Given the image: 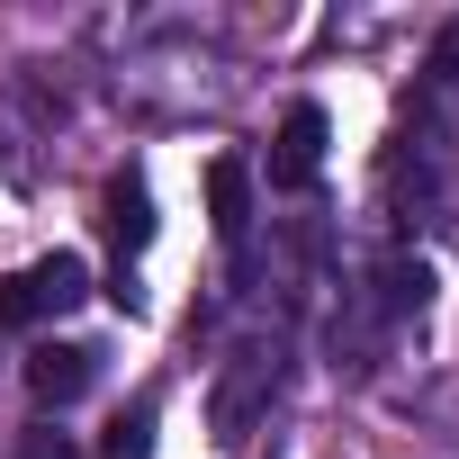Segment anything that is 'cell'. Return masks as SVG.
<instances>
[{"instance_id": "obj_1", "label": "cell", "mask_w": 459, "mask_h": 459, "mask_svg": "<svg viewBox=\"0 0 459 459\" xmlns=\"http://www.w3.org/2000/svg\"><path fill=\"white\" fill-rule=\"evenodd\" d=\"M387 207H396V225H441L450 216V91H432V82H414V108L396 117Z\"/></svg>"}, {"instance_id": "obj_2", "label": "cell", "mask_w": 459, "mask_h": 459, "mask_svg": "<svg viewBox=\"0 0 459 459\" xmlns=\"http://www.w3.org/2000/svg\"><path fill=\"white\" fill-rule=\"evenodd\" d=\"M280 387H289V333L262 325V333H244L235 351L216 360V387H207V432H216V450H244L253 423L280 405Z\"/></svg>"}, {"instance_id": "obj_3", "label": "cell", "mask_w": 459, "mask_h": 459, "mask_svg": "<svg viewBox=\"0 0 459 459\" xmlns=\"http://www.w3.org/2000/svg\"><path fill=\"white\" fill-rule=\"evenodd\" d=\"M82 298H91V262L82 253H46V262L0 280V325H46V316H73Z\"/></svg>"}, {"instance_id": "obj_4", "label": "cell", "mask_w": 459, "mask_h": 459, "mask_svg": "<svg viewBox=\"0 0 459 459\" xmlns=\"http://www.w3.org/2000/svg\"><path fill=\"white\" fill-rule=\"evenodd\" d=\"M378 333H396V325H414L423 307H432V262L423 253H405V244H387L378 262H369V280H360V298H351Z\"/></svg>"}, {"instance_id": "obj_5", "label": "cell", "mask_w": 459, "mask_h": 459, "mask_svg": "<svg viewBox=\"0 0 459 459\" xmlns=\"http://www.w3.org/2000/svg\"><path fill=\"white\" fill-rule=\"evenodd\" d=\"M325 144H333V117L316 100H289V117L271 135V189H316L325 180Z\"/></svg>"}, {"instance_id": "obj_6", "label": "cell", "mask_w": 459, "mask_h": 459, "mask_svg": "<svg viewBox=\"0 0 459 459\" xmlns=\"http://www.w3.org/2000/svg\"><path fill=\"white\" fill-rule=\"evenodd\" d=\"M100 360H108L100 342H37V351H28V396L64 423V405H82V396L100 387Z\"/></svg>"}, {"instance_id": "obj_7", "label": "cell", "mask_w": 459, "mask_h": 459, "mask_svg": "<svg viewBox=\"0 0 459 459\" xmlns=\"http://www.w3.org/2000/svg\"><path fill=\"white\" fill-rule=\"evenodd\" d=\"M100 225H108V244H117V271H135V253L153 244V189H144V171H117L100 189Z\"/></svg>"}, {"instance_id": "obj_8", "label": "cell", "mask_w": 459, "mask_h": 459, "mask_svg": "<svg viewBox=\"0 0 459 459\" xmlns=\"http://www.w3.org/2000/svg\"><path fill=\"white\" fill-rule=\"evenodd\" d=\"M207 216H216V235L244 253V235H253V162L244 153H216L207 162Z\"/></svg>"}, {"instance_id": "obj_9", "label": "cell", "mask_w": 459, "mask_h": 459, "mask_svg": "<svg viewBox=\"0 0 459 459\" xmlns=\"http://www.w3.org/2000/svg\"><path fill=\"white\" fill-rule=\"evenodd\" d=\"M153 423H162V405L153 396H135L117 423H108V441H100V459H153Z\"/></svg>"}, {"instance_id": "obj_10", "label": "cell", "mask_w": 459, "mask_h": 459, "mask_svg": "<svg viewBox=\"0 0 459 459\" xmlns=\"http://www.w3.org/2000/svg\"><path fill=\"white\" fill-rule=\"evenodd\" d=\"M10 459H82V450H73V432L46 414V423H28V432H19V450H10Z\"/></svg>"}, {"instance_id": "obj_11", "label": "cell", "mask_w": 459, "mask_h": 459, "mask_svg": "<svg viewBox=\"0 0 459 459\" xmlns=\"http://www.w3.org/2000/svg\"><path fill=\"white\" fill-rule=\"evenodd\" d=\"M108 307H117V316H144V289H135V271H117V280H108Z\"/></svg>"}]
</instances>
